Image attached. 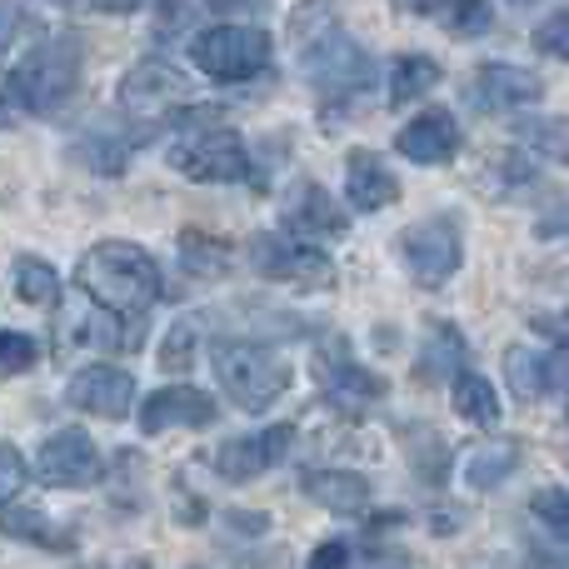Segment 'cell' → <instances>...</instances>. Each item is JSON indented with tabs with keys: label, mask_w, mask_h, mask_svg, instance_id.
Masks as SVG:
<instances>
[{
	"label": "cell",
	"mask_w": 569,
	"mask_h": 569,
	"mask_svg": "<svg viewBox=\"0 0 569 569\" xmlns=\"http://www.w3.org/2000/svg\"><path fill=\"white\" fill-rule=\"evenodd\" d=\"M66 400L76 410L96 415V420H126L136 405V380L120 365H86L76 380L66 385Z\"/></svg>",
	"instance_id": "obj_15"
},
{
	"label": "cell",
	"mask_w": 569,
	"mask_h": 569,
	"mask_svg": "<svg viewBox=\"0 0 569 569\" xmlns=\"http://www.w3.org/2000/svg\"><path fill=\"white\" fill-rule=\"evenodd\" d=\"M270 36L260 26H210L200 36H190V66H200V76L226 80V86H246V80L270 70Z\"/></svg>",
	"instance_id": "obj_6"
},
{
	"label": "cell",
	"mask_w": 569,
	"mask_h": 569,
	"mask_svg": "<svg viewBox=\"0 0 569 569\" xmlns=\"http://www.w3.org/2000/svg\"><path fill=\"white\" fill-rule=\"evenodd\" d=\"M465 355H470V345H465V335L455 330V325H430V345H425L420 355V375H465Z\"/></svg>",
	"instance_id": "obj_28"
},
{
	"label": "cell",
	"mask_w": 569,
	"mask_h": 569,
	"mask_svg": "<svg viewBox=\"0 0 569 569\" xmlns=\"http://www.w3.org/2000/svg\"><path fill=\"white\" fill-rule=\"evenodd\" d=\"M345 200H350L360 216H375V210H385V206L400 200V180L390 176V166H385L380 156L355 150V156L345 160Z\"/></svg>",
	"instance_id": "obj_18"
},
{
	"label": "cell",
	"mask_w": 569,
	"mask_h": 569,
	"mask_svg": "<svg viewBox=\"0 0 569 569\" xmlns=\"http://www.w3.org/2000/svg\"><path fill=\"white\" fill-rule=\"evenodd\" d=\"M16 26H20V20H16V10H6V6H0V56H6V50H10V40H16Z\"/></svg>",
	"instance_id": "obj_42"
},
{
	"label": "cell",
	"mask_w": 569,
	"mask_h": 569,
	"mask_svg": "<svg viewBox=\"0 0 569 569\" xmlns=\"http://www.w3.org/2000/svg\"><path fill=\"white\" fill-rule=\"evenodd\" d=\"M540 96H545V80L525 66H510V60H485L470 80V100L485 116H505V110L535 106Z\"/></svg>",
	"instance_id": "obj_14"
},
{
	"label": "cell",
	"mask_w": 569,
	"mask_h": 569,
	"mask_svg": "<svg viewBox=\"0 0 569 569\" xmlns=\"http://www.w3.org/2000/svg\"><path fill=\"white\" fill-rule=\"evenodd\" d=\"M440 60L435 56H400L390 66V106H415L425 100L435 86H440Z\"/></svg>",
	"instance_id": "obj_22"
},
{
	"label": "cell",
	"mask_w": 569,
	"mask_h": 569,
	"mask_svg": "<svg viewBox=\"0 0 569 569\" xmlns=\"http://www.w3.org/2000/svg\"><path fill=\"white\" fill-rule=\"evenodd\" d=\"M520 146H530L535 156L555 160V166H569V116H535L515 126Z\"/></svg>",
	"instance_id": "obj_27"
},
{
	"label": "cell",
	"mask_w": 569,
	"mask_h": 569,
	"mask_svg": "<svg viewBox=\"0 0 569 569\" xmlns=\"http://www.w3.org/2000/svg\"><path fill=\"white\" fill-rule=\"evenodd\" d=\"M226 256L230 250L220 246V240H206V236H196V230L180 236V260H186L196 276H220V270H226Z\"/></svg>",
	"instance_id": "obj_30"
},
{
	"label": "cell",
	"mask_w": 569,
	"mask_h": 569,
	"mask_svg": "<svg viewBox=\"0 0 569 569\" xmlns=\"http://www.w3.org/2000/svg\"><path fill=\"white\" fill-rule=\"evenodd\" d=\"M290 445H295V425H266L256 435H236V440H226L216 450V475L226 485H250L266 470H276L290 455Z\"/></svg>",
	"instance_id": "obj_12"
},
{
	"label": "cell",
	"mask_w": 569,
	"mask_h": 569,
	"mask_svg": "<svg viewBox=\"0 0 569 569\" xmlns=\"http://www.w3.org/2000/svg\"><path fill=\"white\" fill-rule=\"evenodd\" d=\"M76 284L90 305L120 315V320H136V325H150V305L166 290L156 256L130 246V240H100V246H90L76 266Z\"/></svg>",
	"instance_id": "obj_2"
},
{
	"label": "cell",
	"mask_w": 569,
	"mask_h": 569,
	"mask_svg": "<svg viewBox=\"0 0 569 569\" xmlns=\"http://www.w3.org/2000/svg\"><path fill=\"white\" fill-rule=\"evenodd\" d=\"M405 10H415V16H430V10H440L445 0H400Z\"/></svg>",
	"instance_id": "obj_45"
},
{
	"label": "cell",
	"mask_w": 569,
	"mask_h": 569,
	"mask_svg": "<svg viewBox=\"0 0 569 569\" xmlns=\"http://www.w3.org/2000/svg\"><path fill=\"white\" fill-rule=\"evenodd\" d=\"M80 40L76 36H50L10 70V90H16L26 116H60L80 90Z\"/></svg>",
	"instance_id": "obj_5"
},
{
	"label": "cell",
	"mask_w": 569,
	"mask_h": 569,
	"mask_svg": "<svg viewBox=\"0 0 569 569\" xmlns=\"http://www.w3.org/2000/svg\"><path fill=\"white\" fill-rule=\"evenodd\" d=\"M445 20H450V36H460V40H480L495 30L490 0H450V6H445Z\"/></svg>",
	"instance_id": "obj_29"
},
{
	"label": "cell",
	"mask_w": 569,
	"mask_h": 569,
	"mask_svg": "<svg viewBox=\"0 0 569 569\" xmlns=\"http://www.w3.org/2000/svg\"><path fill=\"white\" fill-rule=\"evenodd\" d=\"M106 475V460H100L96 440L86 430H56L46 445L36 450V480L46 490H90Z\"/></svg>",
	"instance_id": "obj_10"
},
{
	"label": "cell",
	"mask_w": 569,
	"mask_h": 569,
	"mask_svg": "<svg viewBox=\"0 0 569 569\" xmlns=\"http://www.w3.org/2000/svg\"><path fill=\"white\" fill-rule=\"evenodd\" d=\"M315 380H320L325 400L345 415H365L370 405L385 400V390H390L380 375L365 370V365L355 360L350 340H325L320 350H315Z\"/></svg>",
	"instance_id": "obj_8"
},
{
	"label": "cell",
	"mask_w": 569,
	"mask_h": 569,
	"mask_svg": "<svg viewBox=\"0 0 569 569\" xmlns=\"http://www.w3.org/2000/svg\"><path fill=\"white\" fill-rule=\"evenodd\" d=\"M460 146H465L460 120H455L445 106L420 110V116L395 136V150H400L405 160H415V166H450V160L460 156Z\"/></svg>",
	"instance_id": "obj_16"
},
{
	"label": "cell",
	"mask_w": 569,
	"mask_h": 569,
	"mask_svg": "<svg viewBox=\"0 0 569 569\" xmlns=\"http://www.w3.org/2000/svg\"><path fill=\"white\" fill-rule=\"evenodd\" d=\"M535 330H540L545 340H555L560 350H569V310H560V315H535Z\"/></svg>",
	"instance_id": "obj_38"
},
{
	"label": "cell",
	"mask_w": 569,
	"mask_h": 569,
	"mask_svg": "<svg viewBox=\"0 0 569 569\" xmlns=\"http://www.w3.org/2000/svg\"><path fill=\"white\" fill-rule=\"evenodd\" d=\"M450 405H455V415L460 420H470V425H500V395H495V385L485 380V375H475V370H465V375H455V390H450Z\"/></svg>",
	"instance_id": "obj_23"
},
{
	"label": "cell",
	"mask_w": 569,
	"mask_h": 569,
	"mask_svg": "<svg viewBox=\"0 0 569 569\" xmlns=\"http://www.w3.org/2000/svg\"><path fill=\"white\" fill-rule=\"evenodd\" d=\"M505 375H510L520 400H540L555 390V360H545L540 350H510L505 355Z\"/></svg>",
	"instance_id": "obj_26"
},
{
	"label": "cell",
	"mask_w": 569,
	"mask_h": 569,
	"mask_svg": "<svg viewBox=\"0 0 569 569\" xmlns=\"http://www.w3.org/2000/svg\"><path fill=\"white\" fill-rule=\"evenodd\" d=\"M216 16H256V10H266L270 0H206Z\"/></svg>",
	"instance_id": "obj_40"
},
{
	"label": "cell",
	"mask_w": 569,
	"mask_h": 569,
	"mask_svg": "<svg viewBox=\"0 0 569 569\" xmlns=\"http://www.w3.org/2000/svg\"><path fill=\"white\" fill-rule=\"evenodd\" d=\"M190 360H196V320H180V325H170V335H166L160 370L180 375V370H190Z\"/></svg>",
	"instance_id": "obj_32"
},
{
	"label": "cell",
	"mask_w": 569,
	"mask_h": 569,
	"mask_svg": "<svg viewBox=\"0 0 569 569\" xmlns=\"http://www.w3.org/2000/svg\"><path fill=\"white\" fill-rule=\"evenodd\" d=\"M250 266H256L266 280H284V284H330L335 280L330 256L305 246V240H295V236H284V230L250 240Z\"/></svg>",
	"instance_id": "obj_11"
},
{
	"label": "cell",
	"mask_w": 569,
	"mask_h": 569,
	"mask_svg": "<svg viewBox=\"0 0 569 569\" xmlns=\"http://www.w3.org/2000/svg\"><path fill=\"white\" fill-rule=\"evenodd\" d=\"M400 256H405V266H410L415 284L440 290L465 260V236H460V226H455V216H430V220H420V226H410L400 240Z\"/></svg>",
	"instance_id": "obj_9"
},
{
	"label": "cell",
	"mask_w": 569,
	"mask_h": 569,
	"mask_svg": "<svg viewBox=\"0 0 569 569\" xmlns=\"http://www.w3.org/2000/svg\"><path fill=\"white\" fill-rule=\"evenodd\" d=\"M36 360H40V345L30 340V335L0 330V380H10V375H26Z\"/></svg>",
	"instance_id": "obj_31"
},
{
	"label": "cell",
	"mask_w": 569,
	"mask_h": 569,
	"mask_svg": "<svg viewBox=\"0 0 569 569\" xmlns=\"http://www.w3.org/2000/svg\"><path fill=\"white\" fill-rule=\"evenodd\" d=\"M10 284H16L20 300L40 305V310H50V305L60 300V270L50 266L46 256H16V276H10Z\"/></svg>",
	"instance_id": "obj_25"
},
{
	"label": "cell",
	"mask_w": 569,
	"mask_h": 569,
	"mask_svg": "<svg viewBox=\"0 0 569 569\" xmlns=\"http://www.w3.org/2000/svg\"><path fill=\"white\" fill-rule=\"evenodd\" d=\"M535 50L555 60H569V10H555L550 20L535 26Z\"/></svg>",
	"instance_id": "obj_35"
},
{
	"label": "cell",
	"mask_w": 569,
	"mask_h": 569,
	"mask_svg": "<svg viewBox=\"0 0 569 569\" xmlns=\"http://www.w3.org/2000/svg\"><path fill=\"white\" fill-rule=\"evenodd\" d=\"M176 425H186V430L216 425V400H210L206 390H196V385H160L156 395H146V405H140V430L160 435V430H176Z\"/></svg>",
	"instance_id": "obj_17"
},
{
	"label": "cell",
	"mask_w": 569,
	"mask_h": 569,
	"mask_svg": "<svg viewBox=\"0 0 569 569\" xmlns=\"http://www.w3.org/2000/svg\"><path fill=\"white\" fill-rule=\"evenodd\" d=\"M290 46H295V60H300L305 80H310V90L320 96L325 116L365 100L375 90V80H380L370 50L340 26L330 0H300V6H295Z\"/></svg>",
	"instance_id": "obj_1"
},
{
	"label": "cell",
	"mask_w": 569,
	"mask_h": 569,
	"mask_svg": "<svg viewBox=\"0 0 569 569\" xmlns=\"http://www.w3.org/2000/svg\"><path fill=\"white\" fill-rule=\"evenodd\" d=\"M535 236H540V240H560V236H569V200H560L555 210H545L540 226H535Z\"/></svg>",
	"instance_id": "obj_37"
},
{
	"label": "cell",
	"mask_w": 569,
	"mask_h": 569,
	"mask_svg": "<svg viewBox=\"0 0 569 569\" xmlns=\"http://www.w3.org/2000/svg\"><path fill=\"white\" fill-rule=\"evenodd\" d=\"M210 365H216V380L226 385V395L246 415H266L290 390V375H295L276 345H260V340H216L210 345Z\"/></svg>",
	"instance_id": "obj_3"
},
{
	"label": "cell",
	"mask_w": 569,
	"mask_h": 569,
	"mask_svg": "<svg viewBox=\"0 0 569 569\" xmlns=\"http://www.w3.org/2000/svg\"><path fill=\"white\" fill-rule=\"evenodd\" d=\"M515 465H520V445L490 440L465 460V485H470V490H495V485H505L515 475Z\"/></svg>",
	"instance_id": "obj_24"
},
{
	"label": "cell",
	"mask_w": 569,
	"mask_h": 569,
	"mask_svg": "<svg viewBox=\"0 0 569 569\" xmlns=\"http://www.w3.org/2000/svg\"><path fill=\"white\" fill-rule=\"evenodd\" d=\"M20 116H26V110H20L16 90H10V76H0V130H10Z\"/></svg>",
	"instance_id": "obj_39"
},
{
	"label": "cell",
	"mask_w": 569,
	"mask_h": 569,
	"mask_svg": "<svg viewBox=\"0 0 569 569\" xmlns=\"http://www.w3.org/2000/svg\"><path fill=\"white\" fill-rule=\"evenodd\" d=\"M530 510H535V520H540L545 530H555L569 545V490H540L530 500Z\"/></svg>",
	"instance_id": "obj_34"
},
{
	"label": "cell",
	"mask_w": 569,
	"mask_h": 569,
	"mask_svg": "<svg viewBox=\"0 0 569 569\" xmlns=\"http://www.w3.org/2000/svg\"><path fill=\"white\" fill-rule=\"evenodd\" d=\"M0 535L26 540V545H40V550H56V555L76 550V535L60 530V525H50L36 505H10V510H0Z\"/></svg>",
	"instance_id": "obj_21"
},
{
	"label": "cell",
	"mask_w": 569,
	"mask_h": 569,
	"mask_svg": "<svg viewBox=\"0 0 569 569\" xmlns=\"http://www.w3.org/2000/svg\"><path fill=\"white\" fill-rule=\"evenodd\" d=\"M136 140L140 136H130V130H120V126H90L86 136L76 140V156L86 160L96 176H120V170L130 166V156H136Z\"/></svg>",
	"instance_id": "obj_20"
},
{
	"label": "cell",
	"mask_w": 569,
	"mask_h": 569,
	"mask_svg": "<svg viewBox=\"0 0 569 569\" xmlns=\"http://www.w3.org/2000/svg\"><path fill=\"white\" fill-rule=\"evenodd\" d=\"M360 569H410V560H405L400 550H375L370 560H365Z\"/></svg>",
	"instance_id": "obj_41"
},
{
	"label": "cell",
	"mask_w": 569,
	"mask_h": 569,
	"mask_svg": "<svg viewBox=\"0 0 569 569\" xmlns=\"http://www.w3.org/2000/svg\"><path fill=\"white\" fill-rule=\"evenodd\" d=\"M350 560H355L350 540H325V545H315V555L305 560V569H350Z\"/></svg>",
	"instance_id": "obj_36"
},
{
	"label": "cell",
	"mask_w": 569,
	"mask_h": 569,
	"mask_svg": "<svg viewBox=\"0 0 569 569\" xmlns=\"http://www.w3.org/2000/svg\"><path fill=\"white\" fill-rule=\"evenodd\" d=\"M280 226H284V236H295V240H335V236H345V210L335 206V196L320 186V180H295L290 186V196L280 200Z\"/></svg>",
	"instance_id": "obj_13"
},
{
	"label": "cell",
	"mask_w": 569,
	"mask_h": 569,
	"mask_svg": "<svg viewBox=\"0 0 569 569\" xmlns=\"http://www.w3.org/2000/svg\"><path fill=\"white\" fill-rule=\"evenodd\" d=\"M166 160L186 180H200V186H236V180L256 176V166H250V146L236 136V130L216 126L210 110L186 116V130H180L176 146L166 150Z\"/></svg>",
	"instance_id": "obj_4"
},
{
	"label": "cell",
	"mask_w": 569,
	"mask_h": 569,
	"mask_svg": "<svg viewBox=\"0 0 569 569\" xmlns=\"http://www.w3.org/2000/svg\"><path fill=\"white\" fill-rule=\"evenodd\" d=\"M100 10H110V16H130V10H140L146 0H96Z\"/></svg>",
	"instance_id": "obj_43"
},
{
	"label": "cell",
	"mask_w": 569,
	"mask_h": 569,
	"mask_svg": "<svg viewBox=\"0 0 569 569\" xmlns=\"http://www.w3.org/2000/svg\"><path fill=\"white\" fill-rule=\"evenodd\" d=\"M186 100H190L186 70H176L160 56L136 60V66L126 70V80H120V110H126L130 120H140L146 130L166 126L170 116L186 120Z\"/></svg>",
	"instance_id": "obj_7"
},
{
	"label": "cell",
	"mask_w": 569,
	"mask_h": 569,
	"mask_svg": "<svg viewBox=\"0 0 569 569\" xmlns=\"http://www.w3.org/2000/svg\"><path fill=\"white\" fill-rule=\"evenodd\" d=\"M26 6H40V10H56V16H66V10H76L80 0H26Z\"/></svg>",
	"instance_id": "obj_44"
},
{
	"label": "cell",
	"mask_w": 569,
	"mask_h": 569,
	"mask_svg": "<svg viewBox=\"0 0 569 569\" xmlns=\"http://www.w3.org/2000/svg\"><path fill=\"white\" fill-rule=\"evenodd\" d=\"M26 480H30L26 455H20L16 445L0 440V510H10V505H16V495L26 490Z\"/></svg>",
	"instance_id": "obj_33"
},
{
	"label": "cell",
	"mask_w": 569,
	"mask_h": 569,
	"mask_svg": "<svg viewBox=\"0 0 569 569\" xmlns=\"http://www.w3.org/2000/svg\"><path fill=\"white\" fill-rule=\"evenodd\" d=\"M300 490L330 515H360L370 505V480L355 470H305Z\"/></svg>",
	"instance_id": "obj_19"
},
{
	"label": "cell",
	"mask_w": 569,
	"mask_h": 569,
	"mask_svg": "<svg viewBox=\"0 0 569 569\" xmlns=\"http://www.w3.org/2000/svg\"><path fill=\"white\" fill-rule=\"evenodd\" d=\"M555 385H560V390H569V350L560 355V360H555Z\"/></svg>",
	"instance_id": "obj_46"
}]
</instances>
